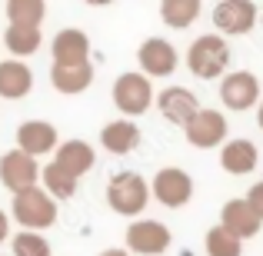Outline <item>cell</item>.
<instances>
[{
    "mask_svg": "<svg viewBox=\"0 0 263 256\" xmlns=\"http://www.w3.org/2000/svg\"><path fill=\"white\" fill-rule=\"evenodd\" d=\"M10 220L20 223V230H50L57 223V200L44 190V186H27L17 190L10 200Z\"/></svg>",
    "mask_w": 263,
    "mask_h": 256,
    "instance_id": "cell-1",
    "label": "cell"
},
{
    "mask_svg": "<svg viewBox=\"0 0 263 256\" xmlns=\"http://www.w3.org/2000/svg\"><path fill=\"white\" fill-rule=\"evenodd\" d=\"M186 67L197 80H220L230 70V44L223 33H203L186 50Z\"/></svg>",
    "mask_w": 263,
    "mask_h": 256,
    "instance_id": "cell-2",
    "label": "cell"
},
{
    "mask_svg": "<svg viewBox=\"0 0 263 256\" xmlns=\"http://www.w3.org/2000/svg\"><path fill=\"white\" fill-rule=\"evenodd\" d=\"M107 203H110L114 213L137 220L143 210H147V203H150V183L140 176V173H134V170L114 173L110 183H107Z\"/></svg>",
    "mask_w": 263,
    "mask_h": 256,
    "instance_id": "cell-3",
    "label": "cell"
},
{
    "mask_svg": "<svg viewBox=\"0 0 263 256\" xmlns=\"http://www.w3.org/2000/svg\"><path fill=\"white\" fill-rule=\"evenodd\" d=\"M154 100H157L154 84L143 70H127L114 80V107L123 116H143L154 107Z\"/></svg>",
    "mask_w": 263,
    "mask_h": 256,
    "instance_id": "cell-4",
    "label": "cell"
},
{
    "mask_svg": "<svg viewBox=\"0 0 263 256\" xmlns=\"http://www.w3.org/2000/svg\"><path fill=\"white\" fill-rule=\"evenodd\" d=\"M150 196L163 203L167 210H180L193 200V176L180 167H163L150 180Z\"/></svg>",
    "mask_w": 263,
    "mask_h": 256,
    "instance_id": "cell-5",
    "label": "cell"
},
{
    "mask_svg": "<svg viewBox=\"0 0 263 256\" xmlns=\"http://www.w3.org/2000/svg\"><path fill=\"white\" fill-rule=\"evenodd\" d=\"M220 103L233 113L253 110L260 103V80L250 70H227L220 77Z\"/></svg>",
    "mask_w": 263,
    "mask_h": 256,
    "instance_id": "cell-6",
    "label": "cell"
},
{
    "mask_svg": "<svg viewBox=\"0 0 263 256\" xmlns=\"http://www.w3.org/2000/svg\"><path fill=\"white\" fill-rule=\"evenodd\" d=\"M260 7L253 0H217L213 7V27L223 37H243L257 27Z\"/></svg>",
    "mask_w": 263,
    "mask_h": 256,
    "instance_id": "cell-7",
    "label": "cell"
},
{
    "mask_svg": "<svg viewBox=\"0 0 263 256\" xmlns=\"http://www.w3.org/2000/svg\"><path fill=\"white\" fill-rule=\"evenodd\" d=\"M186 133V143L197 150H213L220 147V143L227 140V133H230V123H227V116L220 113V110H210V107H200L197 113L190 116V123L183 127Z\"/></svg>",
    "mask_w": 263,
    "mask_h": 256,
    "instance_id": "cell-8",
    "label": "cell"
},
{
    "mask_svg": "<svg viewBox=\"0 0 263 256\" xmlns=\"http://www.w3.org/2000/svg\"><path fill=\"white\" fill-rule=\"evenodd\" d=\"M174 233L160 220H134L127 226V250L137 256H160L170 250Z\"/></svg>",
    "mask_w": 263,
    "mask_h": 256,
    "instance_id": "cell-9",
    "label": "cell"
},
{
    "mask_svg": "<svg viewBox=\"0 0 263 256\" xmlns=\"http://www.w3.org/2000/svg\"><path fill=\"white\" fill-rule=\"evenodd\" d=\"M0 183L7 186L10 193L27 190V186H37L40 183V163L37 156L24 153V150H7L0 156Z\"/></svg>",
    "mask_w": 263,
    "mask_h": 256,
    "instance_id": "cell-10",
    "label": "cell"
},
{
    "mask_svg": "<svg viewBox=\"0 0 263 256\" xmlns=\"http://www.w3.org/2000/svg\"><path fill=\"white\" fill-rule=\"evenodd\" d=\"M137 64H140V70L147 73L150 80L154 77H170V73L177 70V64H180V53H177V47L170 44V40L147 37L140 44V50H137Z\"/></svg>",
    "mask_w": 263,
    "mask_h": 256,
    "instance_id": "cell-11",
    "label": "cell"
},
{
    "mask_svg": "<svg viewBox=\"0 0 263 256\" xmlns=\"http://www.w3.org/2000/svg\"><path fill=\"white\" fill-rule=\"evenodd\" d=\"M154 103H157V110H160V116L167 123H174V127H186L190 116L200 110L197 93L186 90V87H167V90H160Z\"/></svg>",
    "mask_w": 263,
    "mask_h": 256,
    "instance_id": "cell-12",
    "label": "cell"
},
{
    "mask_svg": "<svg viewBox=\"0 0 263 256\" xmlns=\"http://www.w3.org/2000/svg\"><path fill=\"white\" fill-rule=\"evenodd\" d=\"M220 226H227V230L240 240H253L260 233L263 220L253 213V206L247 203V196H237V200H227L223 203V210H220Z\"/></svg>",
    "mask_w": 263,
    "mask_h": 256,
    "instance_id": "cell-13",
    "label": "cell"
},
{
    "mask_svg": "<svg viewBox=\"0 0 263 256\" xmlns=\"http://www.w3.org/2000/svg\"><path fill=\"white\" fill-rule=\"evenodd\" d=\"M260 163V150L253 140H247V136H237V140H223L220 143V167L227 173H233V176H247V173H253Z\"/></svg>",
    "mask_w": 263,
    "mask_h": 256,
    "instance_id": "cell-14",
    "label": "cell"
},
{
    "mask_svg": "<svg viewBox=\"0 0 263 256\" xmlns=\"http://www.w3.org/2000/svg\"><path fill=\"white\" fill-rule=\"evenodd\" d=\"M17 147L30 156H47L57 150V127L47 120H27L17 127Z\"/></svg>",
    "mask_w": 263,
    "mask_h": 256,
    "instance_id": "cell-15",
    "label": "cell"
},
{
    "mask_svg": "<svg viewBox=\"0 0 263 256\" xmlns=\"http://www.w3.org/2000/svg\"><path fill=\"white\" fill-rule=\"evenodd\" d=\"M53 64H87L90 60V37L80 27H64L53 37Z\"/></svg>",
    "mask_w": 263,
    "mask_h": 256,
    "instance_id": "cell-16",
    "label": "cell"
},
{
    "mask_svg": "<svg viewBox=\"0 0 263 256\" xmlns=\"http://www.w3.org/2000/svg\"><path fill=\"white\" fill-rule=\"evenodd\" d=\"M93 64H50V84L57 93H84V90H90V84H93Z\"/></svg>",
    "mask_w": 263,
    "mask_h": 256,
    "instance_id": "cell-17",
    "label": "cell"
},
{
    "mask_svg": "<svg viewBox=\"0 0 263 256\" xmlns=\"http://www.w3.org/2000/svg\"><path fill=\"white\" fill-rule=\"evenodd\" d=\"M100 143L107 153L114 156H127L137 150V143H140V127H137L130 116H120V120H110L107 127L100 130Z\"/></svg>",
    "mask_w": 263,
    "mask_h": 256,
    "instance_id": "cell-18",
    "label": "cell"
},
{
    "mask_svg": "<svg viewBox=\"0 0 263 256\" xmlns=\"http://www.w3.org/2000/svg\"><path fill=\"white\" fill-rule=\"evenodd\" d=\"M30 90H33V70L24 60L17 57L0 60V96L4 100H24Z\"/></svg>",
    "mask_w": 263,
    "mask_h": 256,
    "instance_id": "cell-19",
    "label": "cell"
},
{
    "mask_svg": "<svg viewBox=\"0 0 263 256\" xmlns=\"http://www.w3.org/2000/svg\"><path fill=\"white\" fill-rule=\"evenodd\" d=\"M53 160L80 180V176H87V173L97 167V150L90 147V143H84V140H67V143L57 147V156H53Z\"/></svg>",
    "mask_w": 263,
    "mask_h": 256,
    "instance_id": "cell-20",
    "label": "cell"
},
{
    "mask_svg": "<svg viewBox=\"0 0 263 256\" xmlns=\"http://www.w3.org/2000/svg\"><path fill=\"white\" fill-rule=\"evenodd\" d=\"M44 44V33L40 27H27V24H7L4 30V47L10 50V57L24 60V57H33Z\"/></svg>",
    "mask_w": 263,
    "mask_h": 256,
    "instance_id": "cell-21",
    "label": "cell"
},
{
    "mask_svg": "<svg viewBox=\"0 0 263 256\" xmlns=\"http://www.w3.org/2000/svg\"><path fill=\"white\" fill-rule=\"evenodd\" d=\"M203 13V0H160V20L170 30H186Z\"/></svg>",
    "mask_w": 263,
    "mask_h": 256,
    "instance_id": "cell-22",
    "label": "cell"
},
{
    "mask_svg": "<svg viewBox=\"0 0 263 256\" xmlns=\"http://www.w3.org/2000/svg\"><path fill=\"white\" fill-rule=\"evenodd\" d=\"M77 183L80 180L73 176L70 170H64L57 160H50L47 167H40V186H44L53 200H70L73 193H77Z\"/></svg>",
    "mask_w": 263,
    "mask_h": 256,
    "instance_id": "cell-23",
    "label": "cell"
},
{
    "mask_svg": "<svg viewBox=\"0 0 263 256\" xmlns=\"http://www.w3.org/2000/svg\"><path fill=\"white\" fill-rule=\"evenodd\" d=\"M4 13H7V24L40 27L47 17V0H7Z\"/></svg>",
    "mask_w": 263,
    "mask_h": 256,
    "instance_id": "cell-24",
    "label": "cell"
},
{
    "mask_svg": "<svg viewBox=\"0 0 263 256\" xmlns=\"http://www.w3.org/2000/svg\"><path fill=\"white\" fill-rule=\"evenodd\" d=\"M203 246H206V256H240L243 253V240L233 237V233L227 230V226H220V223L206 230Z\"/></svg>",
    "mask_w": 263,
    "mask_h": 256,
    "instance_id": "cell-25",
    "label": "cell"
},
{
    "mask_svg": "<svg viewBox=\"0 0 263 256\" xmlns=\"http://www.w3.org/2000/svg\"><path fill=\"white\" fill-rule=\"evenodd\" d=\"M50 240L40 230H20L10 240V256H50Z\"/></svg>",
    "mask_w": 263,
    "mask_h": 256,
    "instance_id": "cell-26",
    "label": "cell"
},
{
    "mask_svg": "<svg viewBox=\"0 0 263 256\" xmlns=\"http://www.w3.org/2000/svg\"><path fill=\"white\" fill-rule=\"evenodd\" d=\"M247 203H250L253 213L263 220V180H260V183H253L250 190H247Z\"/></svg>",
    "mask_w": 263,
    "mask_h": 256,
    "instance_id": "cell-27",
    "label": "cell"
},
{
    "mask_svg": "<svg viewBox=\"0 0 263 256\" xmlns=\"http://www.w3.org/2000/svg\"><path fill=\"white\" fill-rule=\"evenodd\" d=\"M7 237H10V216L0 210V246H4V240H7Z\"/></svg>",
    "mask_w": 263,
    "mask_h": 256,
    "instance_id": "cell-28",
    "label": "cell"
},
{
    "mask_svg": "<svg viewBox=\"0 0 263 256\" xmlns=\"http://www.w3.org/2000/svg\"><path fill=\"white\" fill-rule=\"evenodd\" d=\"M97 256H134L130 250H114V246H110V250H103V253H97Z\"/></svg>",
    "mask_w": 263,
    "mask_h": 256,
    "instance_id": "cell-29",
    "label": "cell"
},
{
    "mask_svg": "<svg viewBox=\"0 0 263 256\" xmlns=\"http://www.w3.org/2000/svg\"><path fill=\"white\" fill-rule=\"evenodd\" d=\"M84 4H90V7H110L114 0H84Z\"/></svg>",
    "mask_w": 263,
    "mask_h": 256,
    "instance_id": "cell-30",
    "label": "cell"
},
{
    "mask_svg": "<svg viewBox=\"0 0 263 256\" xmlns=\"http://www.w3.org/2000/svg\"><path fill=\"white\" fill-rule=\"evenodd\" d=\"M257 127H260V130H263V100H260V103H257Z\"/></svg>",
    "mask_w": 263,
    "mask_h": 256,
    "instance_id": "cell-31",
    "label": "cell"
}]
</instances>
